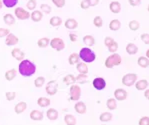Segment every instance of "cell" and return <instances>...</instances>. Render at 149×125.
<instances>
[{
	"mask_svg": "<svg viewBox=\"0 0 149 125\" xmlns=\"http://www.w3.org/2000/svg\"><path fill=\"white\" fill-rule=\"evenodd\" d=\"M93 24H94V26L98 27V28L102 27V25H103V19H102V17H100V16L94 17V20H93Z\"/></svg>",
	"mask_w": 149,
	"mask_h": 125,
	"instance_id": "obj_42",
	"label": "cell"
},
{
	"mask_svg": "<svg viewBox=\"0 0 149 125\" xmlns=\"http://www.w3.org/2000/svg\"><path fill=\"white\" fill-rule=\"evenodd\" d=\"M74 109H75V111L78 113V114H84V113H86V111H87L85 103H84V102H82V101L76 102V103H75V105H74Z\"/></svg>",
	"mask_w": 149,
	"mask_h": 125,
	"instance_id": "obj_13",
	"label": "cell"
},
{
	"mask_svg": "<svg viewBox=\"0 0 149 125\" xmlns=\"http://www.w3.org/2000/svg\"><path fill=\"white\" fill-rule=\"evenodd\" d=\"M76 78V81L78 83H85L87 80H88V76H87V74H83V73H79V75L77 77H75Z\"/></svg>",
	"mask_w": 149,
	"mask_h": 125,
	"instance_id": "obj_40",
	"label": "cell"
},
{
	"mask_svg": "<svg viewBox=\"0 0 149 125\" xmlns=\"http://www.w3.org/2000/svg\"><path fill=\"white\" fill-rule=\"evenodd\" d=\"M79 61V55L77 53H72L70 54V56L68 57V62L70 65H75L77 64Z\"/></svg>",
	"mask_w": 149,
	"mask_h": 125,
	"instance_id": "obj_35",
	"label": "cell"
},
{
	"mask_svg": "<svg viewBox=\"0 0 149 125\" xmlns=\"http://www.w3.org/2000/svg\"><path fill=\"white\" fill-rule=\"evenodd\" d=\"M14 14L19 20H27L28 18H30V13H29L27 10H25L24 8H22V7L15 8Z\"/></svg>",
	"mask_w": 149,
	"mask_h": 125,
	"instance_id": "obj_7",
	"label": "cell"
},
{
	"mask_svg": "<svg viewBox=\"0 0 149 125\" xmlns=\"http://www.w3.org/2000/svg\"><path fill=\"white\" fill-rule=\"evenodd\" d=\"M114 42V39L112 37H110V36H107V37H105V39H104V44H105V46H107L108 47L110 44H112V43Z\"/></svg>",
	"mask_w": 149,
	"mask_h": 125,
	"instance_id": "obj_50",
	"label": "cell"
},
{
	"mask_svg": "<svg viewBox=\"0 0 149 125\" xmlns=\"http://www.w3.org/2000/svg\"><path fill=\"white\" fill-rule=\"evenodd\" d=\"M40 9H41V12L45 13V14H49L51 13V7H50L48 4H41L40 5Z\"/></svg>",
	"mask_w": 149,
	"mask_h": 125,
	"instance_id": "obj_41",
	"label": "cell"
},
{
	"mask_svg": "<svg viewBox=\"0 0 149 125\" xmlns=\"http://www.w3.org/2000/svg\"><path fill=\"white\" fill-rule=\"evenodd\" d=\"M137 81V74L135 73H127L122 77V84L127 87L134 85Z\"/></svg>",
	"mask_w": 149,
	"mask_h": 125,
	"instance_id": "obj_5",
	"label": "cell"
},
{
	"mask_svg": "<svg viewBox=\"0 0 149 125\" xmlns=\"http://www.w3.org/2000/svg\"><path fill=\"white\" fill-rule=\"evenodd\" d=\"M80 6H81V8L84 9V10L88 9L89 7H90V3H89V0H82L81 3H80Z\"/></svg>",
	"mask_w": 149,
	"mask_h": 125,
	"instance_id": "obj_47",
	"label": "cell"
},
{
	"mask_svg": "<svg viewBox=\"0 0 149 125\" xmlns=\"http://www.w3.org/2000/svg\"><path fill=\"white\" fill-rule=\"evenodd\" d=\"M141 40H142V42H144L146 45H148L149 44V35H148V33L141 34Z\"/></svg>",
	"mask_w": 149,
	"mask_h": 125,
	"instance_id": "obj_49",
	"label": "cell"
},
{
	"mask_svg": "<svg viewBox=\"0 0 149 125\" xmlns=\"http://www.w3.org/2000/svg\"><path fill=\"white\" fill-rule=\"evenodd\" d=\"M52 2L54 3V5L58 8H62L65 6V0H52Z\"/></svg>",
	"mask_w": 149,
	"mask_h": 125,
	"instance_id": "obj_44",
	"label": "cell"
},
{
	"mask_svg": "<svg viewBox=\"0 0 149 125\" xmlns=\"http://www.w3.org/2000/svg\"><path fill=\"white\" fill-rule=\"evenodd\" d=\"M57 90H58V85H57V82L54 80H51L47 83L46 85V92L48 95L50 96H53L57 93Z\"/></svg>",
	"mask_w": 149,
	"mask_h": 125,
	"instance_id": "obj_8",
	"label": "cell"
},
{
	"mask_svg": "<svg viewBox=\"0 0 149 125\" xmlns=\"http://www.w3.org/2000/svg\"><path fill=\"white\" fill-rule=\"evenodd\" d=\"M109 9L112 13L114 14H117L121 11V4L119 3L118 1H112L111 3L109 4Z\"/></svg>",
	"mask_w": 149,
	"mask_h": 125,
	"instance_id": "obj_16",
	"label": "cell"
},
{
	"mask_svg": "<svg viewBox=\"0 0 149 125\" xmlns=\"http://www.w3.org/2000/svg\"><path fill=\"white\" fill-rule=\"evenodd\" d=\"M16 74H17V71H16V69H14V68L8 70V71L5 72V79L7 81H12L16 77Z\"/></svg>",
	"mask_w": 149,
	"mask_h": 125,
	"instance_id": "obj_29",
	"label": "cell"
},
{
	"mask_svg": "<svg viewBox=\"0 0 149 125\" xmlns=\"http://www.w3.org/2000/svg\"><path fill=\"white\" fill-rule=\"evenodd\" d=\"M126 52L129 55H135L138 52V47L134 43H128L127 46H126Z\"/></svg>",
	"mask_w": 149,
	"mask_h": 125,
	"instance_id": "obj_21",
	"label": "cell"
},
{
	"mask_svg": "<svg viewBox=\"0 0 149 125\" xmlns=\"http://www.w3.org/2000/svg\"><path fill=\"white\" fill-rule=\"evenodd\" d=\"M46 116L49 120H52V121H54V120H56L57 118H58V111L56 110V109L54 108H50L47 110L46 112Z\"/></svg>",
	"mask_w": 149,
	"mask_h": 125,
	"instance_id": "obj_20",
	"label": "cell"
},
{
	"mask_svg": "<svg viewBox=\"0 0 149 125\" xmlns=\"http://www.w3.org/2000/svg\"><path fill=\"white\" fill-rule=\"evenodd\" d=\"M120 27H121V22L118 19H113L109 23V28L112 31H117L120 29Z\"/></svg>",
	"mask_w": 149,
	"mask_h": 125,
	"instance_id": "obj_23",
	"label": "cell"
},
{
	"mask_svg": "<svg viewBox=\"0 0 149 125\" xmlns=\"http://www.w3.org/2000/svg\"><path fill=\"white\" fill-rule=\"evenodd\" d=\"M26 108H27V104H26V102H24V101H20V102H18V103L15 105V107H14V111H15L16 114H21V113H23L24 111L26 110Z\"/></svg>",
	"mask_w": 149,
	"mask_h": 125,
	"instance_id": "obj_15",
	"label": "cell"
},
{
	"mask_svg": "<svg viewBox=\"0 0 149 125\" xmlns=\"http://www.w3.org/2000/svg\"><path fill=\"white\" fill-rule=\"evenodd\" d=\"M30 118L34 121H41L43 119V112L40 110H32L30 113Z\"/></svg>",
	"mask_w": 149,
	"mask_h": 125,
	"instance_id": "obj_18",
	"label": "cell"
},
{
	"mask_svg": "<svg viewBox=\"0 0 149 125\" xmlns=\"http://www.w3.org/2000/svg\"><path fill=\"white\" fill-rule=\"evenodd\" d=\"M106 106L109 110H115L117 108V100L115 98H109L106 101Z\"/></svg>",
	"mask_w": 149,
	"mask_h": 125,
	"instance_id": "obj_25",
	"label": "cell"
},
{
	"mask_svg": "<svg viewBox=\"0 0 149 125\" xmlns=\"http://www.w3.org/2000/svg\"><path fill=\"white\" fill-rule=\"evenodd\" d=\"M18 72L24 77H30L36 72V66L33 62L28 59H23L20 61L18 66Z\"/></svg>",
	"mask_w": 149,
	"mask_h": 125,
	"instance_id": "obj_1",
	"label": "cell"
},
{
	"mask_svg": "<svg viewBox=\"0 0 149 125\" xmlns=\"http://www.w3.org/2000/svg\"><path fill=\"white\" fill-rule=\"evenodd\" d=\"M36 6H37V2H36V0H29L28 2L26 3V8L28 9V10H35Z\"/></svg>",
	"mask_w": 149,
	"mask_h": 125,
	"instance_id": "obj_39",
	"label": "cell"
},
{
	"mask_svg": "<svg viewBox=\"0 0 149 125\" xmlns=\"http://www.w3.org/2000/svg\"><path fill=\"white\" fill-rule=\"evenodd\" d=\"M79 58L85 63H91L96 59V55L90 48H88V47H84V48H82L81 50H80Z\"/></svg>",
	"mask_w": 149,
	"mask_h": 125,
	"instance_id": "obj_2",
	"label": "cell"
},
{
	"mask_svg": "<svg viewBox=\"0 0 149 125\" xmlns=\"http://www.w3.org/2000/svg\"><path fill=\"white\" fill-rule=\"evenodd\" d=\"M64 25H65V27L67 29H69V30H73V29L77 28L78 23H77V21L74 19V18H68V19H66Z\"/></svg>",
	"mask_w": 149,
	"mask_h": 125,
	"instance_id": "obj_14",
	"label": "cell"
},
{
	"mask_svg": "<svg viewBox=\"0 0 149 125\" xmlns=\"http://www.w3.org/2000/svg\"><path fill=\"white\" fill-rule=\"evenodd\" d=\"M11 55H12V57H13V58H15L16 60L21 61V60H23V59H24L25 54H24V52L22 51L21 49H19V48H14V49L11 50Z\"/></svg>",
	"mask_w": 149,
	"mask_h": 125,
	"instance_id": "obj_12",
	"label": "cell"
},
{
	"mask_svg": "<svg viewBox=\"0 0 149 125\" xmlns=\"http://www.w3.org/2000/svg\"><path fill=\"white\" fill-rule=\"evenodd\" d=\"M112 117H113V115L110 112H103L100 114L99 119L101 122H108L110 120H112Z\"/></svg>",
	"mask_w": 149,
	"mask_h": 125,
	"instance_id": "obj_33",
	"label": "cell"
},
{
	"mask_svg": "<svg viewBox=\"0 0 149 125\" xmlns=\"http://www.w3.org/2000/svg\"><path fill=\"white\" fill-rule=\"evenodd\" d=\"M131 6H138L141 4V0H128Z\"/></svg>",
	"mask_w": 149,
	"mask_h": 125,
	"instance_id": "obj_51",
	"label": "cell"
},
{
	"mask_svg": "<svg viewBox=\"0 0 149 125\" xmlns=\"http://www.w3.org/2000/svg\"><path fill=\"white\" fill-rule=\"evenodd\" d=\"M19 41L18 37L16 35H14L13 33H9L7 36H6V39H5V44L7 46H13V45H16Z\"/></svg>",
	"mask_w": 149,
	"mask_h": 125,
	"instance_id": "obj_11",
	"label": "cell"
},
{
	"mask_svg": "<svg viewBox=\"0 0 149 125\" xmlns=\"http://www.w3.org/2000/svg\"><path fill=\"white\" fill-rule=\"evenodd\" d=\"M137 63L141 68H147L149 65V59L145 56H140L137 60Z\"/></svg>",
	"mask_w": 149,
	"mask_h": 125,
	"instance_id": "obj_26",
	"label": "cell"
},
{
	"mask_svg": "<svg viewBox=\"0 0 149 125\" xmlns=\"http://www.w3.org/2000/svg\"><path fill=\"white\" fill-rule=\"evenodd\" d=\"M30 18L34 22H40L43 18V13L39 10H33L30 14Z\"/></svg>",
	"mask_w": 149,
	"mask_h": 125,
	"instance_id": "obj_17",
	"label": "cell"
},
{
	"mask_svg": "<svg viewBox=\"0 0 149 125\" xmlns=\"http://www.w3.org/2000/svg\"><path fill=\"white\" fill-rule=\"evenodd\" d=\"M139 125H148L149 124V118L148 116H144L140 118V120H139Z\"/></svg>",
	"mask_w": 149,
	"mask_h": 125,
	"instance_id": "obj_48",
	"label": "cell"
},
{
	"mask_svg": "<svg viewBox=\"0 0 149 125\" xmlns=\"http://www.w3.org/2000/svg\"><path fill=\"white\" fill-rule=\"evenodd\" d=\"M89 3H90V7L91 6H96L99 3V0H89Z\"/></svg>",
	"mask_w": 149,
	"mask_h": 125,
	"instance_id": "obj_53",
	"label": "cell"
},
{
	"mask_svg": "<svg viewBox=\"0 0 149 125\" xmlns=\"http://www.w3.org/2000/svg\"><path fill=\"white\" fill-rule=\"evenodd\" d=\"M64 121L67 125H75L76 124V118L72 114H66L64 117Z\"/></svg>",
	"mask_w": 149,
	"mask_h": 125,
	"instance_id": "obj_34",
	"label": "cell"
},
{
	"mask_svg": "<svg viewBox=\"0 0 149 125\" xmlns=\"http://www.w3.org/2000/svg\"><path fill=\"white\" fill-rule=\"evenodd\" d=\"M121 62H122L121 56L117 53H113L106 58V60H105V66L111 69V68H113L114 66L120 65Z\"/></svg>",
	"mask_w": 149,
	"mask_h": 125,
	"instance_id": "obj_3",
	"label": "cell"
},
{
	"mask_svg": "<svg viewBox=\"0 0 149 125\" xmlns=\"http://www.w3.org/2000/svg\"><path fill=\"white\" fill-rule=\"evenodd\" d=\"M49 43H50L49 38L43 37V38H40V39L37 41V45H38V47H40V48H46L48 45H49Z\"/></svg>",
	"mask_w": 149,
	"mask_h": 125,
	"instance_id": "obj_32",
	"label": "cell"
},
{
	"mask_svg": "<svg viewBox=\"0 0 149 125\" xmlns=\"http://www.w3.org/2000/svg\"><path fill=\"white\" fill-rule=\"evenodd\" d=\"M2 6H3V3H2V0H0V9L2 8Z\"/></svg>",
	"mask_w": 149,
	"mask_h": 125,
	"instance_id": "obj_55",
	"label": "cell"
},
{
	"mask_svg": "<svg viewBox=\"0 0 149 125\" xmlns=\"http://www.w3.org/2000/svg\"><path fill=\"white\" fill-rule=\"evenodd\" d=\"M44 83H45V78L42 76L37 77V78L34 80V85H35V87H37V88H41L43 85H44Z\"/></svg>",
	"mask_w": 149,
	"mask_h": 125,
	"instance_id": "obj_38",
	"label": "cell"
},
{
	"mask_svg": "<svg viewBox=\"0 0 149 125\" xmlns=\"http://www.w3.org/2000/svg\"><path fill=\"white\" fill-rule=\"evenodd\" d=\"M92 85L96 90H103L106 87V81L102 77H96L92 81Z\"/></svg>",
	"mask_w": 149,
	"mask_h": 125,
	"instance_id": "obj_9",
	"label": "cell"
},
{
	"mask_svg": "<svg viewBox=\"0 0 149 125\" xmlns=\"http://www.w3.org/2000/svg\"><path fill=\"white\" fill-rule=\"evenodd\" d=\"M69 37H70V40L72 42H75V41H77V39H78V37H77V35L76 34H74V33H71L69 34Z\"/></svg>",
	"mask_w": 149,
	"mask_h": 125,
	"instance_id": "obj_52",
	"label": "cell"
},
{
	"mask_svg": "<svg viewBox=\"0 0 149 125\" xmlns=\"http://www.w3.org/2000/svg\"><path fill=\"white\" fill-rule=\"evenodd\" d=\"M9 33H10L9 29H7V28H0V38L6 37Z\"/></svg>",
	"mask_w": 149,
	"mask_h": 125,
	"instance_id": "obj_46",
	"label": "cell"
},
{
	"mask_svg": "<svg viewBox=\"0 0 149 125\" xmlns=\"http://www.w3.org/2000/svg\"><path fill=\"white\" fill-rule=\"evenodd\" d=\"M127 96L128 94L126 92V90L122 89V88H118V89H116L114 91V98L118 100V101H123V100L127 98Z\"/></svg>",
	"mask_w": 149,
	"mask_h": 125,
	"instance_id": "obj_10",
	"label": "cell"
},
{
	"mask_svg": "<svg viewBox=\"0 0 149 125\" xmlns=\"http://www.w3.org/2000/svg\"><path fill=\"white\" fill-rule=\"evenodd\" d=\"M76 69L79 73H83V74H87L88 73V67H87L85 62H78L76 64Z\"/></svg>",
	"mask_w": 149,
	"mask_h": 125,
	"instance_id": "obj_22",
	"label": "cell"
},
{
	"mask_svg": "<svg viewBox=\"0 0 149 125\" xmlns=\"http://www.w3.org/2000/svg\"><path fill=\"white\" fill-rule=\"evenodd\" d=\"M146 57H149V50H147V51H146Z\"/></svg>",
	"mask_w": 149,
	"mask_h": 125,
	"instance_id": "obj_56",
	"label": "cell"
},
{
	"mask_svg": "<svg viewBox=\"0 0 149 125\" xmlns=\"http://www.w3.org/2000/svg\"><path fill=\"white\" fill-rule=\"evenodd\" d=\"M81 96V88L78 85L72 84L69 90V99L71 101H78Z\"/></svg>",
	"mask_w": 149,
	"mask_h": 125,
	"instance_id": "obj_4",
	"label": "cell"
},
{
	"mask_svg": "<svg viewBox=\"0 0 149 125\" xmlns=\"http://www.w3.org/2000/svg\"><path fill=\"white\" fill-rule=\"evenodd\" d=\"M49 45L53 49L57 50V51H62V50L65 48V43H64V41L61 38H58V37H55L53 39L50 40Z\"/></svg>",
	"mask_w": 149,
	"mask_h": 125,
	"instance_id": "obj_6",
	"label": "cell"
},
{
	"mask_svg": "<svg viewBox=\"0 0 149 125\" xmlns=\"http://www.w3.org/2000/svg\"><path fill=\"white\" fill-rule=\"evenodd\" d=\"M3 21L6 25H13L15 24V18L12 14L7 13L3 16Z\"/></svg>",
	"mask_w": 149,
	"mask_h": 125,
	"instance_id": "obj_24",
	"label": "cell"
},
{
	"mask_svg": "<svg viewBox=\"0 0 149 125\" xmlns=\"http://www.w3.org/2000/svg\"><path fill=\"white\" fill-rule=\"evenodd\" d=\"M128 26H129L130 30L136 31V30H138L139 27H140V23H139L137 20H131V21L129 22V24H128Z\"/></svg>",
	"mask_w": 149,
	"mask_h": 125,
	"instance_id": "obj_37",
	"label": "cell"
},
{
	"mask_svg": "<svg viewBox=\"0 0 149 125\" xmlns=\"http://www.w3.org/2000/svg\"><path fill=\"white\" fill-rule=\"evenodd\" d=\"M107 48H108L109 52H111V53H115V52L117 51V49H118V43L114 41L112 44H110Z\"/></svg>",
	"mask_w": 149,
	"mask_h": 125,
	"instance_id": "obj_43",
	"label": "cell"
},
{
	"mask_svg": "<svg viewBox=\"0 0 149 125\" xmlns=\"http://www.w3.org/2000/svg\"><path fill=\"white\" fill-rule=\"evenodd\" d=\"M83 42H84V44H86L88 47H91L95 44V39L92 35H85L83 37Z\"/></svg>",
	"mask_w": 149,
	"mask_h": 125,
	"instance_id": "obj_28",
	"label": "cell"
},
{
	"mask_svg": "<svg viewBox=\"0 0 149 125\" xmlns=\"http://www.w3.org/2000/svg\"><path fill=\"white\" fill-rule=\"evenodd\" d=\"M148 93H149V90H146L145 93H144V95H145L146 98H148Z\"/></svg>",
	"mask_w": 149,
	"mask_h": 125,
	"instance_id": "obj_54",
	"label": "cell"
},
{
	"mask_svg": "<svg viewBox=\"0 0 149 125\" xmlns=\"http://www.w3.org/2000/svg\"><path fill=\"white\" fill-rule=\"evenodd\" d=\"M63 82L66 85H72V84L76 82V78H75V76L73 74H68L63 78Z\"/></svg>",
	"mask_w": 149,
	"mask_h": 125,
	"instance_id": "obj_27",
	"label": "cell"
},
{
	"mask_svg": "<svg viewBox=\"0 0 149 125\" xmlns=\"http://www.w3.org/2000/svg\"><path fill=\"white\" fill-rule=\"evenodd\" d=\"M37 104L40 107H47L50 105V99L47 97H39L37 100Z\"/></svg>",
	"mask_w": 149,
	"mask_h": 125,
	"instance_id": "obj_30",
	"label": "cell"
},
{
	"mask_svg": "<svg viewBox=\"0 0 149 125\" xmlns=\"http://www.w3.org/2000/svg\"><path fill=\"white\" fill-rule=\"evenodd\" d=\"M2 3L7 8H13L18 3V0H2Z\"/></svg>",
	"mask_w": 149,
	"mask_h": 125,
	"instance_id": "obj_36",
	"label": "cell"
},
{
	"mask_svg": "<svg viewBox=\"0 0 149 125\" xmlns=\"http://www.w3.org/2000/svg\"><path fill=\"white\" fill-rule=\"evenodd\" d=\"M135 87H136L137 90H145L147 89L148 87V81L146 79H141V80H138L135 82Z\"/></svg>",
	"mask_w": 149,
	"mask_h": 125,
	"instance_id": "obj_19",
	"label": "cell"
},
{
	"mask_svg": "<svg viewBox=\"0 0 149 125\" xmlns=\"http://www.w3.org/2000/svg\"><path fill=\"white\" fill-rule=\"evenodd\" d=\"M5 96H6V99H7L8 101H12V100L15 99L16 93L15 92H6L5 93Z\"/></svg>",
	"mask_w": 149,
	"mask_h": 125,
	"instance_id": "obj_45",
	"label": "cell"
},
{
	"mask_svg": "<svg viewBox=\"0 0 149 125\" xmlns=\"http://www.w3.org/2000/svg\"><path fill=\"white\" fill-rule=\"evenodd\" d=\"M50 25L53 27H58L62 24V19L59 16H53L50 18Z\"/></svg>",
	"mask_w": 149,
	"mask_h": 125,
	"instance_id": "obj_31",
	"label": "cell"
}]
</instances>
